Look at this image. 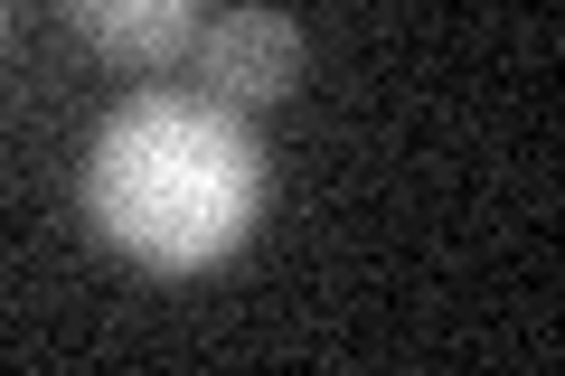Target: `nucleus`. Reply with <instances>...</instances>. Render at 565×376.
<instances>
[{
    "label": "nucleus",
    "mask_w": 565,
    "mask_h": 376,
    "mask_svg": "<svg viewBox=\"0 0 565 376\" xmlns=\"http://www.w3.org/2000/svg\"><path fill=\"white\" fill-rule=\"evenodd\" d=\"M264 217V151L217 95H132L85 151V226L141 273H207Z\"/></svg>",
    "instance_id": "obj_1"
},
{
    "label": "nucleus",
    "mask_w": 565,
    "mask_h": 376,
    "mask_svg": "<svg viewBox=\"0 0 565 376\" xmlns=\"http://www.w3.org/2000/svg\"><path fill=\"white\" fill-rule=\"evenodd\" d=\"M199 76H207V95L217 104H282L292 85H302V66H311V47H302V20L292 10H274V0H236L217 29H199Z\"/></svg>",
    "instance_id": "obj_2"
},
{
    "label": "nucleus",
    "mask_w": 565,
    "mask_h": 376,
    "mask_svg": "<svg viewBox=\"0 0 565 376\" xmlns=\"http://www.w3.org/2000/svg\"><path fill=\"white\" fill-rule=\"evenodd\" d=\"M66 29L114 66H170L199 39V0H66Z\"/></svg>",
    "instance_id": "obj_3"
}]
</instances>
